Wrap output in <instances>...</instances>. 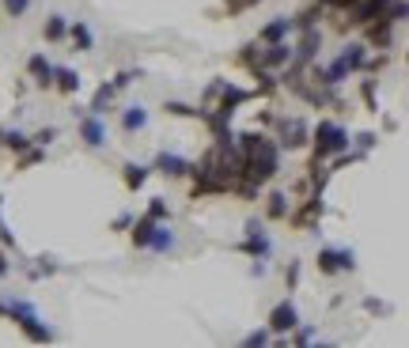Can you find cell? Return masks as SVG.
Listing matches in <instances>:
<instances>
[{
  "instance_id": "obj_25",
  "label": "cell",
  "mask_w": 409,
  "mask_h": 348,
  "mask_svg": "<svg viewBox=\"0 0 409 348\" xmlns=\"http://www.w3.org/2000/svg\"><path fill=\"white\" fill-rule=\"evenodd\" d=\"M0 8H4L8 19H23L30 12V0H0Z\"/></svg>"
},
{
  "instance_id": "obj_2",
  "label": "cell",
  "mask_w": 409,
  "mask_h": 348,
  "mask_svg": "<svg viewBox=\"0 0 409 348\" xmlns=\"http://www.w3.org/2000/svg\"><path fill=\"white\" fill-rule=\"evenodd\" d=\"M352 144V136H349V129L338 125V121H318L315 125V133H311V148H315V163H322V159H330V156H341L345 148Z\"/></svg>"
},
{
  "instance_id": "obj_20",
  "label": "cell",
  "mask_w": 409,
  "mask_h": 348,
  "mask_svg": "<svg viewBox=\"0 0 409 348\" xmlns=\"http://www.w3.org/2000/svg\"><path fill=\"white\" fill-rule=\"evenodd\" d=\"M118 125H122V133H140V129L148 125V110L144 107H125L122 118H118Z\"/></svg>"
},
{
  "instance_id": "obj_5",
  "label": "cell",
  "mask_w": 409,
  "mask_h": 348,
  "mask_svg": "<svg viewBox=\"0 0 409 348\" xmlns=\"http://www.w3.org/2000/svg\"><path fill=\"white\" fill-rule=\"evenodd\" d=\"M318 269L326 273V277H334V273H352L356 269V254L345 246H322L318 250Z\"/></svg>"
},
{
  "instance_id": "obj_29",
  "label": "cell",
  "mask_w": 409,
  "mask_h": 348,
  "mask_svg": "<svg viewBox=\"0 0 409 348\" xmlns=\"http://www.w3.org/2000/svg\"><path fill=\"white\" fill-rule=\"evenodd\" d=\"M57 136H61V129L46 125V129H38V133H35V144H42V148H50V144L57 140Z\"/></svg>"
},
{
  "instance_id": "obj_36",
  "label": "cell",
  "mask_w": 409,
  "mask_h": 348,
  "mask_svg": "<svg viewBox=\"0 0 409 348\" xmlns=\"http://www.w3.org/2000/svg\"><path fill=\"white\" fill-rule=\"evenodd\" d=\"M8 269H12V262H8V254H4V246H0V277H8Z\"/></svg>"
},
{
  "instance_id": "obj_10",
  "label": "cell",
  "mask_w": 409,
  "mask_h": 348,
  "mask_svg": "<svg viewBox=\"0 0 409 348\" xmlns=\"http://www.w3.org/2000/svg\"><path fill=\"white\" fill-rule=\"evenodd\" d=\"M152 167H156L159 174H167V178H194V167H197V163H190V159L174 156V152H159Z\"/></svg>"
},
{
  "instance_id": "obj_7",
  "label": "cell",
  "mask_w": 409,
  "mask_h": 348,
  "mask_svg": "<svg viewBox=\"0 0 409 348\" xmlns=\"http://www.w3.org/2000/svg\"><path fill=\"white\" fill-rule=\"evenodd\" d=\"M266 326H269V329H273V333H277V337L292 333V329L300 326V311H296V303H292V299H280V303L273 306Z\"/></svg>"
},
{
  "instance_id": "obj_30",
  "label": "cell",
  "mask_w": 409,
  "mask_h": 348,
  "mask_svg": "<svg viewBox=\"0 0 409 348\" xmlns=\"http://www.w3.org/2000/svg\"><path fill=\"white\" fill-rule=\"evenodd\" d=\"M254 4H262V0H224V8H228V12H235V15L239 12H251Z\"/></svg>"
},
{
  "instance_id": "obj_26",
  "label": "cell",
  "mask_w": 409,
  "mask_h": 348,
  "mask_svg": "<svg viewBox=\"0 0 409 348\" xmlns=\"http://www.w3.org/2000/svg\"><path fill=\"white\" fill-rule=\"evenodd\" d=\"M144 216H152V220H167V216H171V205H167V197H152L148 208H144Z\"/></svg>"
},
{
  "instance_id": "obj_27",
  "label": "cell",
  "mask_w": 409,
  "mask_h": 348,
  "mask_svg": "<svg viewBox=\"0 0 409 348\" xmlns=\"http://www.w3.org/2000/svg\"><path fill=\"white\" fill-rule=\"evenodd\" d=\"M273 341V329L266 326V329H254V333H246L243 337V345H251V348H262V345H269Z\"/></svg>"
},
{
  "instance_id": "obj_28",
  "label": "cell",
  "mask_w": 409,
  "mask_h": 348,
  "mask_svg": "<svg viewBox=\"0 0 409 348\" xmlns=\"http://www.w3.org/2000/svg\"><path fill=\"white\" fill-rule=\"evenodd\" d=\"M136 76H140V68H125V72H114V76H110V84H114L118 91H125V87H129Z\"/></svg>"
},
{
  "instance_id": "obj_13",
  "label": "cell",
  "mask_w": 409,
  "mask_h": 348,
  "mask_svg": "<svg viewBox=\"0 0 409 348\" xmlns=\"http://www.w3.org/2000/svg\"><path fill=\"white\" fill-rule=\"evenodd\" d=\"M80 72L76 68H69V64H53V91H61V95H76L80 91Z\"/></svg>"
},
{
  "instance_id": "obj_15",
  "label": "cell",
  "mask_w": 409,
  "mask_h": 348,
  "mask_svg": "<svg viewBox=\"0 0 409 348\" xmlns=\"http://www.w3.org/2000/svg\"><path fill=\"white\" fill-rule=\"evenodd\" d=\"M69 42H72V53H91L95 50V35H91V27H87L84 19H76L69 27Z\"/></svg>"
},
{
  "instance_id": "obj_22",
  "label": "cell",
  "mask_w": 409,
  "mask_h": 348,
  "mask_svg": "<svg viewBox=\"0 0 409 348\" xmlns=\"http://www.w3.org/2000/svg\"><path fill=\"white\" fill-rule=\"evenodd\" d=\"M341 57L349 61V68H352V72H364L367 64H372V61H367V46H364V42H352V46H345V50H341Z\"/></svg>"
},
{
  "instance_id": "obj_34",
  "label": "cell",
  "mask_w": 409,
  "mask_h": 348,
  "mask_svg": "<svg viewBox=\"0 0 409 348\" xmlns=\"http://www.w3.org/2000/svg\"><path fill=\"white\" fill-rule=\"evenodd\" d=\"M133 223H136L133 216H125V212H122V216H118L114 223H110V228H114V231H125V228H133Z\"/></svg>"
},
{
  "instance_id": "obj_18",
  "label": "cell",
  "mask_w": 409,
  "mask_h": 348,
  "mask_svg": "<svg viewBox=\"0 0 409 348\" xmlns=\"http://www.w3.org/2000/svg\"><path fill=\"white\" fill-rule=\"evenodd\" d=\"M318 212H322V190H315V197H311L307 205H303L300 212L292 216L296 228H315V223H318Z\"/></svg>"
},
{
  "instance_id": "obj_31",
  "label": "cell",
  "mask_w": 409,
  "mask_h": 348,
  "mask_svg": "<svg viewBox=\"0 0 409 348\" xmlns=\"http://www.w3.org/2000/svg\"><path fill=\"white\" fill-rule=\"evenodd\" d=\"M0 208H4V197H0ZM0 246H4V250H15V239H12V231L4 228V220H0Z\"/></svg>"
},
{
  "instance_id": "obj_6",
  "label": "cell",
  "mask_w": 409,
  "mask_h": 348,
  "mask_svg": "<svg viewBox=\"0 0 409 348\" xmlns=\"http://www.w3.org/2000/svg\"><path fill=\"white\" fill-rule=\"evenodd\" d=\"M239 254H251V257H258V262H266L269 257V250H273V242H269V235L262 231V220H251L246 223V239L239 242Z\"/></svg>"
},
{
  "instance_id": "obj_23",
  "label": "cell",
  "mask_w": 409,
  "mask_h": 348,
  "mask_svg": "<svg viewBox=\"0 0 409 348\" xmlns=\"http://www.w3.org/2000/svg\"><path fill=\"white\" fill-rule=\"evenodd\" d=\"M284 216H288V197L273 190L266 197V220H284Z\"/></svg>"
},
{
  "instance_id": "obj_33",
  "label": "cell",
  "mask_w": 409,
  "mask_h": 348,
  "mask_svg": "<svg viewBox=\"0 0 409 348\" xmlns=\"http://www.w3.org/2000/svg\"><path fill=\"white\" fill-rule=\"evenodd\" d=\"M364 102L375 110V80H364Z\"/></svg>"
},
{
  "instance_id": "obj_32",
  "label": "cell",
  "mask_w": 409,
  "mask_h": 348,
  "mask_svg": "<svg viewBox=\"0 0 409 348\" xmlns=\"http://www.w3.org/2000/svg\"><path fill=\"white\" fill-rule=\"evenodd\" d=\"M300 269H303L300 262H292V265H288V291H296V284H300Z\"/></svg>"
},
{
  "instance_id": "obj_1",
  "label": "cell",
  "mask_w": 409,
  "mask_h": 348,
  "mask_svg": "<svg viewBox=\"0 0 409 348\" xmlns=\"http://www.w3.org/2000/svg\"><path fill=\"white\" fill-rule=\"evenodd\" d=\"M0 314H4V318H12L15 326L23 329V333L30 337V341H38V345H46V341H53V329L46 326L42 318H38V311L35 306L27 303V299H0Z\"/></svg>"
},
{
  "instance_id": "obj_19",
  "label": "cell",
  "mask_w": 409,
  "mask_h": 348,
  "mask_svg": "<svg viewBox=\"0 0 409 348\" xmlns=\"http://www.w3.org/2000/svg\"><path fill=\"white\" fill-rule=\"evenodd\" d=\"M69 27H72V23L65 19V15H57V12H53V15H46L42 38H46V42H65V38H69Z\"/></svg>"
},
{
  "instance_id": "obj_9",
  "label": "cell",
  "mask_w": 409,
  "mask_h": 348,
  "mask_svg": "<svg viewBox=\"0 0 409 348\" xmlns=\"http://www.w3.org/2000/svg\"><path fill=\"white\" fill-rule=\"evenodd\" d=\"M292 57H296V50H292L288 42H269L266 50L258 53V64H254V68L273 72V68H284V64H292Z\"/></svg>"
},
{
  "instance_id": "obj_24",
  "label": "cell",
  "mask_w": 409,
  "mask_h": 348,
  "mask_svg": "<svg viewBox=\"0 0 409 348\" xmlns=\"http://www.w3.org/2000/svg\"><path fill=\"white\" fill-rule=\"evenodd\" d=\"M163 110H167L171 118H201V110H194L190 102H179V99H167Z\"/></svg>"
},
{
  "instance_id": "obj_14",
  "label": "cell",
  "mask_w": 409,
  "mask_h": 348,
  "mask_svg": "<svg viewBox=\"0 0 409 348\" xmlns=\"http://www.w3.org/2000/svg\"><path fill=\"white\" fill-rule=\"evenodd\" d=\"M292 27H296V23L288 19V15H277V19H269L266 27L258 30V42H262V46H269V42H284Z\"/></svg>"
},
{
  "instance_id": "obj_12",
  "label": "cell",
  "mask_w": 409,
  "mask_h": 348,
  "mask_svg": "<svg viewBox=\"0 0 409 348\" xmlns=\"http://www.w3.org/2000/svg\"><path fill=\"white\" fill-rule=\"evenodd\" d=\"M152 171H156L152 163H125V167H122V182H125V190H129V193H140V190H144V182L152 178Z\"/></svg>"
},
{
  "instance_id": "obj_3",
  "label": "cell",
  "mask_w": 409,
  "mask_h": 348,
  "mask_svg": "<svg viewBox=\"0 0 409 348\" xmlns=\"http://www.w3.org/2000/svg\"><path fill=\"white\" fill-rule=\"evenodd\" d=\"M129 239H133L136 250H156V254L174 250V231L163 228V220H152V216H140V220L133 223Z\"/></svg>"
},
{
  "instance_id": "obj_11",
  "label": "cell",
  "mask_w": 409,
  "mask_h": 348,
  "mask_svg": "<svg viewBox=\"0 0 409 348\" xmlns=\"http://www.w3.org/2000/svg\"><path fill=\"white\" fill-rule=\"evenodd\" d=\"M27 76L35 80V87L50 91V87H53V61L46 57V53H30V57H27Z\"/></svg>"
},
{
  "instance_id": "obj_8",
  "label": "cell",
  "mask_w": 409,
  "mask_h": 348,
  "mask_svg": "<svg viewBox=\"0 0 409 348\" xmlns=\"http://www.w3.org/2000/svg\"><path fill=\"white\" fill-rule=\"evenodd\" d=\"M311 144V129L303 118H288L280 121V148H307Z\"/></svg>"
},
{
  "instance_id": "obj_4",
  "label": "cell",
  "mask_w": 409,
  "mask_h": 348,
  "mask_svg": "<svg viewBox=\"0 0 409 348\" xmlns=\"http://www.w3.org/2000/svg\"><path fill=\"white\" fill-rule=\"evenodd\" d=\"M80 118V140H84V148L99 152L102 144H107V125H102V114H95V110H76Z\"/></svg>"
},
{
  "instance_id": "obj_21",
  "label": "cell",
  "mask_w": 409,
  "mask_h": 348,
  "mask_svg": "<svg viewBox=\"0 0 409 348\" xmlns=\"http://www.w3.org/2000/svg\"><path fill=\"white\" fill-rule=\"evenodd\" d=\"M114 99H118V87L107 80V84H102L99 91L91 95V102H87V110H95V114H107V110H110V102H114Z\"/></svg>"
},
{
  "instance_id": "obj_35",
  "label": "cell",
  "mask_w": 409,
  "mask_h": 348,
  "mask_svg": "<svg viewBox=\"0 0 409 348\" xmlns=\"http://www.w3.org/2000/svg\"><path fill=\"white\" fill-rule=\"evenodd\" d=\"M352 140H356L360 148H372V144H375V136H372V133H360V136H352Z\"/></svg>"
},
{
  "instance_id": "obj_17",
  "label": "cell",
  "mask_w": 409,
  "mask_h": 348,
  "mask_svg": "<svg viewBox=\"0 0 409 348\" xmlns=\"http://www.w3.org/2000/svg\"><path fill=\"white\" fill-rule=\"evenodd\" d=\"M35 144V136H27L23 129H0V148L15 152V156H23V152Z\"/></svg>"
},
{
  "instance_id": "obj_16",
  "label": "cell",
  "mask_w": 409,
  "mask_h": 348,
  "mask_svg": "<svg viewBox=\"0 0 409 348\" xmlns=\"http://www.w3.org/2000/svg\"><path fill=\"white\" fill-rule=\"evenodd\" d=\"M349 61L345 57H334L330 64H326V68H318V84L322 87H338V84H345V76H349Z\"/></svg>"
}]
</instances>
